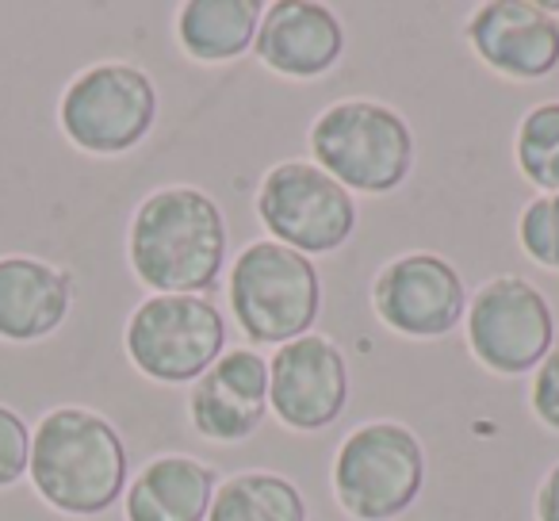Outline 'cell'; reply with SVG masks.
Instances as JSON below:
<instances>
[{"instance_id": "obj_1", "label": "cell", "mask_w": 559, "mask_h": 521, "mask_svg": "<svg viewBox=\"0 0 559 521\" xmlns=\"http://www.w3.org/2000/svg\"><path fill=\"white\" fill-rule=\"evenodd\" d=\"M131 269L157 296H200L226 265V218L200 188H157L131 218Z\"/></svg>"}, {"instance_id": "obj_2", "label": "cell", "mask_w": 559, "mask_h": 521, "mask_svg": "<svg viewBox=\"0 0 559 521\" xmlns=\"http://www.w3.org/2000/svg\"><path fill=\"white\" fill-rule=\"evenodd\" d=\"M32 483L47 506L73 518L111 510L127 487V445L108 418L58 406L32 429Z\"/></svg>"}, {"instance_id": "obj_3", "label": "cell", "mask_w": 559, "mask_h": 521, "mask_svg": "<svg viewBox=\"0 0 559 521\" xmlns=\"http://www.w3.org/2000/svg\"><path fill=\"white\" fill-rule=\"evenodd\" d=\"M230 307L257 345H288L311 334L322 311L314 265L280 241H253L230 269Z\"/></svg>"}, {"instance_id": "obj_4", "label": "cell", "mask_w": 559, "mask_h": 521, "mask_svg": "<svg viewBox=\"0 0 559 521\" xmlns=\"http://www.w3.org/2000/svg\"><path fill=\"white\" fill-rule=\"evenodd\" d=\"M319 169L349 192H395L414 169V134L399 111L372 100H342L311 127Z\"/></svg>"}, {"instance_id": "obj_5", "label": "cell", "mask_w": 559, "mask_h": 521, "mask_svg": "<svg viewBox=\"0 0 559 521\" xmlns=\"http://www.w3.org/2000/svg\"><path fill=\"white\" fill-rule=\"evenodd\" d=\"M426 452L399 422H368L342 441L334 460V495L357 521H391L421 495Z\"/></svg>"}, {"instance_id": "obj_6", "label": "cell", "mask_w": 559, "mask_h": 521, "mask_svg": "<svg viewBox=\"0 0 559 521\" xmlns=\"http://www.w3.org/2000/svg\"><path fill=\"white\" fill-rule=\"evenodd\" d=\"M157 119V88L139 66L100 62L66 85L58 123L66 139L88 154H123L150 134Z\"/></svg>"}, {"instance_id": "obj_7", "label": "cell", "mask_w": 559, "mask_h": 521, "mask_svg": "<svg viewBox=\"0 0 559 521\" xmlns=\"http://www.w3.org/2000/svg\"><path fill=\"white\" fill-rule=\"evenodd\" d=\"M127 357L157 383H192L223 357V315L203 296H150L127 319Z\"/></svg>"}, {"instance_id": "obj_8", "label": "cell", "mask_w": 559, "mask_h": 521, "mask_svg": "<svg viewBox=\"0 0 559 521\" xmlns=\"http://www.w3.org/2000/svg\"><path fill=\"white\" fill-rule=\"evenodd\" d=\"M257 215L296 253H334L357 226V203L349 188L307 162H284L264 177L257 192Z\"/></svg>"}, {"instance_id": "obj_9", "label": "cell", "mask_w": 559, "mask_h": 521, "mask_svg": "<svg viewBox=\"0 0 559 521\" xmlns=\"http://www.w3.org/2000/svg\"><path fill=\"white\" fill-rule=\"evenodd\" d=\"M467 342L490 372H533L556 342L548 299L521 276H498L483 284L467 315Z\"/></svg>"}, {"instance_id": "obj_10", "label": "cell", "mask_w": 559, "mask_h": 521, "mask_svg": "<svg viewBox=\"0 0 559 521\" xmlns=\"http://www.w3.org/2000/svg\"><path fill=\"white\" fill-rule=\"evenodd\" d=\"M349 403V368L330 338L304 334L269 360V406L292 429H326Z\"/></svg>"}, {"instance_id": "obj_11", "label": "cell", "mask_w": 559, "mask_h": 521, "mask_svg": "<svg viewBox=\"0 0 559 521\" xmlns=\"http://www.w3.org/2000/svg\"><path fill=\"white\" fill-rule=\"evenodd\" d=\"M376 315L406 338H441L464 319L467 292L456 269L437 253L395 257L372 288Z\"/></svg>"}, {"instance_id": "obj_12", "label": "cell", "mask_w": 559, "mask_h": 521, "mask_svg": "<svg viewBox=\"0 0 559 521\" xmlns=\"http://www.w3.org/2000/svg\"><path fill=\"white\" fill-rule=\"evenodd\" d=\"M467 39L475 55L506 78L536 81L559 66V20L548 4L490 0L472 16Z\"/></svg>"}, {"instance_id": "obj_13", "label": "cell", "mask_w": 559, "mask_h": 521, "mask_svg": "<svg viewBox=\"0 0 559 521\" xmlns=\"http://www.w3.org/2000/svg\"><path fill=\"white\" fill-rule=\"evenodd\" d=\"M192 426L207 441H246L269 411V360L253 350H230L195 380Z\"/></svg>"}, {"instance_id": "obj_14", "label": "cell", "mask_w": 559, "mask_h": 521, "mask_svg": "<svg viewBox=\"0 0 559 521\" xmlns=\"http://www.w3.org/2000/svg\"><path fill=\"white\" fill-rule=\"evenodd\" d=\"M253 50L272 73L284 78H322L345 50L342 20L311 0H280L261 16Z\"/></svg>"}, {"instance_id": "obj_15", "label": "cell", "mask_w": 559, "mask_h": 521, "mask_svg": "<svg viewBox=\"0 0 559 521\" xmlns=\"http://www.w3.org/2000/svg\"><path fill=\"white\" fill-rule=\"evenodd\" d=\"M73 307V276L39 257H0V338L39 342Z\"/></svg>"}, {"instance_id": "obj_16", "label": "cell", "mask_w": 559, "mask_h": 521, "mask_svg": "<svg viewBox=\"0 0 559 521\" xmlns=\"http://www.w3.org/2000/svg\"><path fill=\"white\" fill-rule=\"evenodd\" d=\"M215 472L192 457H157L127 490V521H207Z\"/></svg>"}, {"instance_id": "obj_17", "label": "cell", "mask_w": 559, "mask_h": 521, "mask_svg": "<svg viewBox=\"0 0 559 521\" xmlns=\"http://www.w3.org/2000/svg\"><path fill=\"white\" fill-rule=\"evenodd\" d=\"M261 16L257 0H188L177 20L180 47L200 62H230L253 47Z\"/></svg>"}, {"instance_id": "obj_18", "label": "cell", "mask_w": 559, "mask_h": 521, "mask_svg": "<svg viewBox=\"0 0 559 521\" xmlns=\"http://www.w3.org/2000/svg\"><path fill=\"white\" fill-rule=\"evenodd\" d=\"M207 521H307V502L284 475L241 472L215 490Z\"/></svg>"}, {"instance_id": "obj_19", "label": "cell", "mask_w": 559, "mask_h": 521, "mask_svg": "<svg viewBox=\"0 0 559 521\" xmlns=\"http://www.w3.org/2000/svg\"><path fill=\"white\" fill-rule=\"evenodd\" d=\"M518 165L533 185L559 192V104H540L521 119Z\"/></svg>"}, {"instance_id": "obj_20", "label": "cell", "mask_w": 559, "mask_h": 521, "mask_svg": "<svg viewBox=\"0 0 559 521\" xmlns=\"http://www.w3.org/2000/svg\"><path fill=\"white\" fill-rule=\"evenodd\" d=\"M521 246L533 257L536 265L559 269V192L540 196L521 211Z\"/></svg>"}, {"instance_id": "obj_21", "label": "cell", "mask_w": 559, "mask_h": 521, "mask_svg": "<svg viewBox=\"0 0 559 521\" xmlns=\"http://www.w3.org/2000/svg\"><path fill=\"white\" fill-rule=\"evenodd\" d=\"M32 464V429L12 406L0 403V490L24 479Z\"/></svg>"}, {"instance_id": "obj_22", "label": "cell", "mask_w": 559, "mask_h": 521, "mask_svg": "<svg viewBox=\"0 0 559 521\" xmlns=\"http://www.w3.org/2000/svg\"><path fill=\"white\" fill-rule=\"evenodd\" d=\"M533 411L544 426L559 429V345L536 365L533 380Z\"/></svg>"}, {"instance_id": "obj_23", "label": "cell", "mask_w": 559, "mask_h": 521, "mask_svg": "<svg viewBox=\"0 0 559 521\" xmlns=\"http://www.w3.org/2000/svg\"><path fill=\"white\" fill-rule=\"evenodd\" d=\"M536 513H540V521H559V464L551 467L540 495H536Z\"/></svg>"}]
</instances>
